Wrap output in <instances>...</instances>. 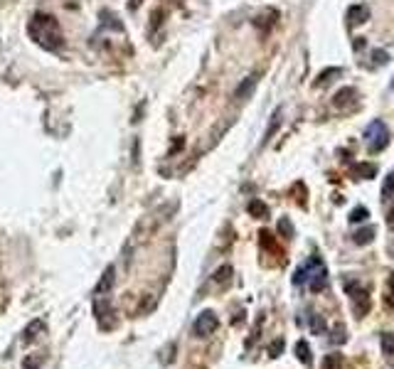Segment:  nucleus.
Returning a JSON list of instances; mask_svg holds the SVG:
<instances>
[{
    "label": "nucleus",
    "mask_w": 394,
    "mask_h": 369,
    "mask_svg": "<svg viewBox=\"0 0 394 369\" xmlns=\"http://www.w3.org/2000/svg\"><path fill=\"white\" fill-rule=\"evenodd\" d=\"M30 37L45 47V50H60L62 47V32H60V22L52 17V15H45V12H37L32 20H30V27H27Z\"/></svg>",
    "instance_id": "f257e3e1"
},
{
    "label": "nucleus",
    "mask_w": 394,
    "mask_h": 369,
    "mask_svg": "<svg viewBox=\"0 0 394 369\" xmlns=\"http://www.w3.org/2000/svg\"><path fill=\"white\" fill-rule=\"evenodd\" d=\"M306 278H308V288H311L313 293H318V291H323V288L328 286V271H326V266H323V261H321L318 256H313L303 268L296 271L293 283H303Z\"/></svg>",
    "instance_id": "f03ea898"
},
{
    "label": "nucleus",
    "mask_w": 394,
    "mask_h": 369,
    "mask_svg": "<svg viewBox=\"0 0 394 369\" xmlns=\"http://www.w3.org/2000/svg\"><path fill=\"white\" fill-rule=\"evenodd\" d=\"M365 143H367V150L370 153H382L387 143H390V131L382 121H372L365 131Z\"/></svg>",
    "instance_id": "7ed1b4c3"
},
{
    "label": "nucleus",
    "mask_w": 394,
    "mask_h": 369,
    "mask_svg": "<svg viewBox=\"0 0 394 369\" xmlns=\"http://www.w3.org/2000/svg\"><path fill=\"white\" fill-rule=\"evenodd\" d=\"M345 291H347V295H350L352 308H355V313H357V315H362V313L370 308V300H367L365 291L360 288V283H355V281H345Z\"/></svg>",
    "instance_id": "20e7f679"
},
{
    "label": "nucleus",
    "mask_w": 394,
    "mask_h": 369,
    "mask_svg": "<svg viewBox=\"0 0 394 369\" xmlns=\"http://www.w3.org/2000/svg\"><path fill=\"white\" fill-rule=\"evenodd\" d=\"M367 20H370V10H367V5H352V7L347 10V25H350V27L362 25V22H367Z\"/></svg>",
    "instance_id": "39448f33"
},
{
    "label": "nucleus",
    "mask_w": 394,
    "mask_h": 369,
    "mask_svg": "<svg viewBox=\"0 0 394 369\" xmlns=\"http://www.w3.org/2000/svg\"><path fill=\"white\" fill-rule=\"evenodd\" d=\"M254 86H257V74H252V76H247L239 86H237V91H234V99L237 101H244L252 91H254Z\"/></svg>",
    "instance_id": "423d86ee"
},
{
    "label": "nucleus",
    "mask_w": 394,
    "mask_h": 369,
    "mask_svg": "<svg viewBox=\"0 0 394 369\" xmlns=\"http://www.w3.org/2000/svg\"><path fill=\"white\" fill-rule=\"evenodd\" d=\"M355 96H357V91H355V89H350V86H347V89H340V91L332 96V106L342 108V106H347V104H350Z\"/></svg>",
    "instance_id": "0eeeda50"
},
{
    "label": "nucleus",
    "mask_w": 394,
    "mask_h": 369,
    "mask_svg": "<svg viewBox=\"0 0 394 369\" xmlns=\"http://www.w3.org/2000/svg\"><path fill=\"white\" fill-rule=\"evenodd\" d=\"M281 121H283V108H276L273 116H271V123H268V128H266V133H263V143H268V141L273 138V133L278 131Z\"/></svg>",
    "instance_id": "6e6552de"
},
{
    "label": "nucleus",
    "mask_w": 394,
    "mask_h": 369,
    "mask_svg": "<svg viewBox=\"0 0 394 369\" xmlns=\"http://www.w3.org/2000/svg\"><path fill=\"white\" fill-rule=\"evenodd\" d=\"M375 175H377V167H375V165L357 162V165L352 167V177H357V180H370V177H375Z\"/></svg>",
    "instance_id": "1a4fd4ad"
},
{
    "label": "nucleus",
    "mask_w": 394,
    "mask_h": 369,
    "mask_svg": "<svg viewBox=\"0 0 394 369\" xmlns=\"http://www.w3.org/2000/svg\"><path fill=\"white\" fill-rule=\"evenodd\" d=\"M214 325H217V320H214V315L212 313H204L199 320H197L195 325V332L197 335H207L209 330H214Z\"/></svg>",
    "instance_id": "9d476101"
},
{
    "label": "nucleus",
    "mask_w": 394,
    "mask_h": 369,
    "mask_svg": "<svg viewBox=\"0 0 394 369\" xmlns=\"http://www.w3.org/2000/svg\"><path fill=\"white\" fill-rule=\"evenodd\" d=\"M247 210H249V214H252V217H257V219H263V217H268V207L263 205L262 200H252Z\"/></svg>",
    "instance_id": "9b49d317"
},
{
    "label": "nucleus",
    "mask_w": 394,
    "mask_h": 369,
    "mask_svg": "<svg viewBox=\"0 0 394 369\" xmlns=\"http://www.w3.org/2000/svg\"><path fill=\"white\" fill-rule=\"evenodd\" d=\"M375 239V226H367V229H360L357 234H355V244H370Z\"/></svg>",
    "instance_id": "f8f14e48"
},
{
    "label": "nucleus",
    "mask_w": 394,
    "mask_h": 369,
    "mask_svg": "<svg viewBox=\"0 0 394 369\" xmlns=\"http://www.w3.org/2000/svg\"><path fill=\"white\" fill-rule=\"evenodd\" d=\"M296 355H298V360H301L303 365H311V360H313V357H311V347H308L306 342H298V345H296Z\"/></svg>",
    "instance_id": "ddd939ff"
},
{
    "label": "nucleus",
    "mask_w": 394,
    "mask_h": 369,
    "mask_svg": "<svg viewBox=\"0 0 394 369\" xmlns=\"http://www.w3.org/2000/svg\"><path fill=\"white\" fill-rule=\"evenodd\" d=\"M101 20H106V25H109V27H114V30H119V32L124 30V25H121V22H116L119 17H116L111 10H104V12H101Z\"/></svg>",
    "instance_id": "4468645a"
},
{
    "label": "nucleus",
    "mask_w": 394,
    "mask_h": 369,
    "mask_svg": "<svg viewBox=\"0 0 394 369\" xmlns=\"http://www.w3.org/2000/svg\"><path fill=\"white\" fill-rule=\"evenodd\" d=\"M308 322H311V330H313L316 335H323V332H326V322H323L321 315H311Z\"/></svg>",
    "instance_id": "2eb2a0df"
},
{
    "label": "nucleus",
    "mask_w": 394,
    "mask_h": 369,
    "mask_svg": "<svg viewBox=\"0 0 394 369\" xmlns=\"http://www.w3.org/2000/svg\"><path fill=\"white\" fill-rule=\"evenodd\" d=\"M323 367L326 369H340L342 367V357H340V355H328L326 362H323Z\"/></svg>",
    "instance_id": "dca6fc26"
},
{
    "label": "nucleus",
    "mask_w": 394,
    "mask_h": 369,
    "mask_svg": "<svg viewBox=\"0 0 394 369\" xmlns=\"http://www.w3.org/2000/svg\"><path fill=\"white\" fill-rule=\"evenodd\" d=\"M370 217V212L365 210V207H355L352 212H350V221H362V219H367Z\"/></svg>",
    "instance_id": "f3484780"
},
{
    "label": "nucleus",
    "mask_w": 394,
    "mask_h": 369,
    "mask_svg": "<svg viewBox=\"0 0 394 369\" xmlns=\"http://www.w3.org/2000/svg\"><path fill=\"white\" fill-rule=\"evenodd\" d=\"M382 347H385V352L392 357L394 355V337L392 335H385V337H382Z\"/></svg>",
    "instance_id": "a211bd4d"
},
{
    "label": "nucleus",
    "mask_w": 394,
    "mask_h": 369,
    "mask_svg": "<svg viewBox=\"0 0 394 369\" xmlns=\"http://www.w3.org/2000/svg\"><path fill=\"white\" fill-rule=\"evenodd\" d=\"M278 229H281V234H283L286 239H291V234H293V226H291V221H288V219H281V221H278Z\"/></svg>",
    "instance_id": "6ab92c4d"
},
{
    "label": "nucleus",
    "mask_w": 394,
    "mask_h": 369,
    "mask_svg": "<svg viewBox=\"0 0 394 369\" xmlns=\"http://www.w3.org/2000/svg\"><path fill=\"white\" fill-rule=\"evenodd\" d=\"M372 57H375V64H385V62L390 59V54H387L385 50H375V52H372Z\"/></svg>",
    "instance_id": "aec40b11"
},
{
    "label": "nucleus",
    "mask_w": 394,
    "mask_h": 369,
    "mask_svg": "<svg viewBox=\"0 0 394 369\" xmlns=\"http://www.w3.org/2000/svg\"><path fill=\"white\" fill-rule=\"evenodd\" d=\"M382 192H385V197H390V195L394 192V172H390V177H387V182H385Z\"/></svg>",
    "instance_id": "412c9836"
},
{
    "label": "nucleus",
    "mask_w": 394,
    "mask_h": 369,
    "mask_svg": "<svg viewBox=\"0 0 394 369\" xmlns=\"http://www.w3.org/2000/svg\"><path fill=\"white\" fill-rule=\"evenodd\" d=\"M337 74H340V69H328V72H323L321 76H318L316 84H326V81H330V76H337Z\"/></svg>",
    "instance_id": "4be33fe9"
},
{
    "label": "nucleus",
    "mask_w": 394,
    "mask_h": 369,
    "mask_svg": "<svg viewBox=\"0 0 394 369\" xmlns=\"http://www.w3.org/2000/svg\"><path fill=\"white\" fill-rule=\"evenodd\" d=\"M229 273H232V268H229V266H224V268H219V271H217V276H214V278H217V281H227V276H229Z\"/></svg>",
    "instance_id": "5701e85b"
},
{
    "label": "nucleus",
    "mask_w": 394,
    "mask_h": 369,
    "mask_svg": "<svg viewBox=\"0 0 394 369\" xmlns=\"http://www.w3.org/2000/svg\"><path fill=\"white\" fill-rule=\"evenodd\" d=\"M281 350H283V342H281V340H276V342L271 345V357H278V352H281Z\"/></svg>",
    "instance_id": "b1692460"
},
{
    "label": "nucleus",
    "mask_w": 394,
    "mask_h": 369,
    "mask_svg": "<svg viewBox=\"0 0 394 369\" xmlns=\"http://www.w3.org/2000/svg\"><path fill=\"white\" fill-rule=\"evenodd\" d=\"M345 340V335H342V327H337L335 330V335H332V342H342Z\"/></svg>",
    "instance_id": "393cba45"
},
{
    "label": "nucleus",
    "mask_w": 394,
    "mask_h": 369,
    "mask_svg": "<svg viewBox=\"0 0 394 369\" xmlns=\"http://www.w3.org/2000/svg\"><path fill=\"white\" fill-rule=\"evenodd\" d=\"M387 288H390V293L394 295V273L390 276V281H387Z\"/></svg>",
    "instance_id": "a878e982"
},
{
    "label": "nucleus",
    "mask_w": 394,
    "mask_h": 369,
    "mask_svg": "<svg viewBox=\"0 0 394 369\" xmlns=\"http://www.w3.org/2000/svg\"><path fill=\"white\" fill-rule=\"evenodd\" d=\"M138 5H140V0H131V2H129V10H135Z\"/></svg>",
    "instance_id": "bb28decb"
},
{
    "label": "nucleus",
    "mask_w": 394,
    "mask_h": 369,
    "mask_svg": "<svg viewBox=\"0 0 394 369\" xmlns=\"http://www.w3.org/2000/svg\"><path fill=\"white\" fill-rule=\"evenodd\" d=\"M392 86H394V79H392Z\"/></svg>",
    "instance_id": "cd10ccee"
}]
</instances>
